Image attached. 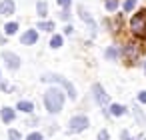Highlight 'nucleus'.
Instances as JSON below:
<instances>
[{"instance_id":"nucleus-1","label":"nucleus","mask_w":146,"mask_h":140,"mask_svg":"<svg viewBox=\"0 0 146 140\" xmlns=\"http://www.w3.org/2000/svg\"><path fill=\"white\" fill-rule=\"evenodd\" d=\"M44 106L50 114H58L64 106V94L60 88H50L44 92Z\"/></svg>"},{"instance_id":"nucleus-2","label":"nucleus","mask_w":146,"mask_h":140,"mask_svg":"<svg viewBox=\"0 0 146 140\" xmlns=\"http://www.w3.org/2000/svg\"><path fill=\"white\" fill-rule=\"evenodd\" d=\"M130 30L138 38H146V10H140L130 20Z\"/></svg>"},{"instance_id":"nucleus-3","label":"nucleus","mask_w":146,"mask_h":140,"mask_svg":"<svg viewBox=\"0 0 146 140\" xmlns=\"http://www.w3.org/2000/svg\"><path fill=\"white\" fill-rule=\"evenodd\" d=\"M42 80H44V82H58V84L66 90L68 98L76 100V88H74V86H72V82H68L66 78H62V76H58V74H44V76H42Z\"/></svg>"},{"instance_id":"nucleus-4","label":"nucleus","mask_w":146,"mask_h":140,"mask_svg":"<svg viewBox=\"0 0 146 140\" xmlns=\"http://www.w3.org/2000/svg\"><path fill=\"white\" fill-rule=\"evenodd\" d=\"M88 126H90V122H88L86 116H74V118H70V122H68V132H82V130H86Z\"/></svg>"},{"instance_id":"nucleus-5","label":"nucleus","mask_w":146,"mask_h":140,"mask_svg":"<svg viewBox=\"0 0 146 140\" xmlns=\"http://www.w3.org/2000/svg\"><path fill=\"white\" fill-rule=\"evenodd\" d=\"M92 92H94V98H96V102H98L100 106H106V104H108V94L104 92V88H102L100 84H94V86H92Z\"/></svg>"},{"instance_id":"nucleus-6","label":"nucleus","mask_w":146,"mask_h":140,"mask_svg":"<svg viewBox=\"0 0 146 140\" xmlns=\"http://www.w3.org/2000/svg\"><path fill=\"white\" fill-rule=\"evenodd\" d=\"M2 58L6 60V66H8L10 70H16V68L20 66V58H18L16 54H12V52H2Z\"/></svg>"},{"instance_id":"nucleus-7","label":"nucleus","mask_w":146,"mask_h":140,"mask_svg":"<svg viewBox=\"0 0 146 140\" xmlns=\"http://www.w3.org/2000/svg\"><path fill=\"white\" fill-rule=\"evenodd\" d=\"M12 12H14V2H12V0H2V2H0V14L8 16Z\"/></svg>"},{"instance_id":"nucleus-8","label":"nucleus","mask_w":146,"mask_h":140,"mask_svg":"<svg viewBox=\"0 0 146 140\" xmlns=\"http://www.w3.org/2000/svg\"><path fill=\"white\" fill-rule=\"evenodd\" d=\"M36 40H38L36 30H28V32H24V34H22V44H34Z\"/></svg>"},{"instance_id":"nucleus-9","label":"nucleus","mask_w":146,"mask_h":140,"mask_svg":"<svg viewBox=\"0 0 146 140\" xmlns=\"http://www.w3.org/2000/svg\"><path fill=\"white\" fill-rule=\"evenodd\" d=\"M16 110H20V112H26V114H30V112L34 110V104H32V102H28V100H20V102L16 104Z\"/></svg>"},{"instance_id":"nucleus-10","label":"nucleus","mask_w":146,"mask_h":140,"mask_svg":"<svg viewBox=\"0 0 146 140\" xmlns=\"http://www.w3.org/2000/svg\"><path fill=\"white\" fill-rule=\"evenodd\" d=\"M0 114H2V120H4L6 124H10V122L14 120V110H12V108H8V106H4Z\"/></svg>"},{"instance_id":"nucleus-11","label":"nucleus","mask_w":146,"mask_h":140,"mask_svg":"<svg viewBox=\"0 0 146 140\" xmlns=\"http://www.w3.org/2000/svg\"><path fill=\"white\" fill-rule=\"evenodd\" d=\"M124 54H126L128 60H134V58L138 56V46H136V44H128L126 50H124Z\"/></svg>"},{"instance_id":"nucleus-12","label":"nucleus","mask_w":146,"mask_h":140,"mask_svg":"<svg viewBox=\"0 0 146 140\" xmlns=\"http://www.w3.org/2000/svg\"><path fill=\"white\" fill-rule=\"evenodd\" d=\"M124 112H126V108H124L122 104H112V106H110V114H112V116H122Z\"/></svg>"},{"instance_id":"nucleus-13","label":"nucleus","mask_w":146,"mask_h":140,"mask_svg":"<svg viewBox=\"0 0 146 140\" xmlns=\"http://www.w3.org/2000/svg\"><path fill=\"white\" fill-rule=\"evenodd\" d=\"M16 30H18V24H16V22H8V24H6V28H4V32H6L8 36H12Z\"/></svg>"},{"instance_id":"nucleus-14","label":"nucleus","mask_w":146,"mask_h":140,"mask_svg":"<svg viewBox=\"0 0 146 140\" xmlns=\"http://www.w3.org/2000/svg\"><path fill=\"white\" fill-rule=\"evenodd\" d=\"M38 30L50 32V30H54V22H40V24H38Z\"/></svg>"},{"instance_id":"nucleus-15","label":"nucleus","mask_w":146,"mask_h":140,"mask_svg":"<svg viewBox=\"0 0 146 140\" xmlns=\"http://www.w3.org/2000/svg\"><path fill=\"white\" fill-rule=\"evenodd\" d=\"M50 46H52V48H60V46H62V36H58V34H56V36H52Z\"/></svg>"},{"instance_id":"nucleus-16","label":"nucleus","mask_w":146,"mask_h":140,"mask_svg":"<svg viewBox=\"0 0 146 140\" xmlns=\"http://www.w3.org/2000/svg\"><path fill=\"white\" fill-rule=\"evenodd\" d=\"M36 10H38V14H40V16H46V10H48L46 2H38V4H36Z\"/></svg>"},{"instance_id":"nucleus-17","label":"nucleus","mask_w":146,"mask_h":140,"mask_svg":"<svg viewBox=\"0 0 146 140\" xmlns=\"http://www.w3.org/2000/svg\"><path fill=\"white\" fill-rule=\"evenodd\" d=\"M80 18H82V20H86V22H88V24H90V26L94 28V22H92V18L88 16V12H86L84 8H80Z\"/></svg>"},{"instance_id":"nucleus-18","label":"nucleus","mask_w":146,"mask_h":140,"mask_svg":"<svg viewBox=\"0 0 146 140\" xmlns=\"http://www.w3.org/2000/svg\"><path fill=\"white\" fill-rule=\"evenodd\" d=\"M116 8H118V0H106V10L114 12Z\"/></svg>"},{"instance_id":"nucleus-19","label":"nucleus","mask_w":146,"mask_h":140,"mask_svg":"<svg viewBox=\"0 0 146 140\" xmlns=\"http://www.w3.org/2000/svg\"><path fill=\"white\" fill-rule=\"evenodd\" d=\"M106 58H110V60L118 58V50H116V48H108V50H106Z\"/></svg>"},{"instance_id":"nucleus-20","label":"nucleus","mask_w":146,"mask_h":140,"mask_svg":"<svg viewBox=\"0 0 146 140\" xmlns=\"http://www.w3.org/2000/svg\"><path fill=\"white\" fill-rule=\"evenodd\" d=\"M132 112H134V116H136V120L140 122V124H144V114L138 110V108H132Z\"/></svg>"},{"instance_id":"nucleus-21","label":"nucleus","mask_w":146,"mask_h":140,"mask_svg":"<svg viewBox=\"0 0 146 140\" xmlns=\"http://www.w3.org/2000/svg\"><path fill=\"white\" fill-rule=\"evenodd\" d=\"M134 6H136V0H126V2H124V10L126 12H130Z\"/></svg>"},{"instance_id":"nucleus-22","label":"nucleus","mask_w":146,"mask_h":140,"mask_svg":"<svg viewBox=\"0 0 146 140\" xmlns=\"http://www.w3.org/2000/svg\"><path fill=\"white\" fill-rule=\"evenodd\" d=\"M8 138L10 140H20V132L18 130H8Z\"/></svg>"},{"instance_id":"nucleus-23","label":"nucleus","mask_w":146,"mask_h":140,"mask_svg":"<svg viewBox=\"0 0 146 140\" xmlns=\"http://www.w3.org/2000/svg\"><path fill=\"white\" fill-rule=\"evenodd\" d=\"M26 140H42V134L40 132H32V134L26 136Z\"/></svg>"},{"instance_id":"nucleus-24","label":"nucleus","mask_w":146,"mask_h":140,"mask_svg":"<svg viewBox=\"0 0 146 140\" xmlns=\"http://www.w3.org/2000/svg\"><path fill=\"white\" fill-rule=\"evenodd\" d=\"M110 136H108V130H100L98 132V140H108Z\"/></svg>"},{"instance_id":"nucleus-25","label":"nucleus","mask_w":146,"mask_h":140,"mask_svg":"<svg viewBox=\"0 0 146 140\" xmlns=\"http://www.w3.org/2000/svg\"><path fill=\"white\" fill-rule=\"evenodd\" d=\"M58 2V6H62V8H68L70 6V0H56Z\"/></svg>"},{"instance_id":"nucleus-26","label":"nucleus","mask_w":146,"mask_h":140,"mask_svg":"<svg viewBox=\"0 0 146 140\" xmlns=\"http://www.w3.org/2000/svg\"><path fill=\"white\" fill-rule=\"evenodd\" d=\"M60 18H62V20H68V18H70V12H68V8H64V10H62Z\"/></svg>"},{"instance_id":"nucleus-27","label":"nucleus","mask_w":146,"mask_h":140,"mask_svg":"<svg viewBox=\"0 0 146 140\" xmlns=\"http://www.w3.org/2000/svg\"><path fill=\"white\" fill-rule=\"evenodd\" d=\"M138 100H140L142 104H146V90H142V92L138 94Z\"/></svg>"},{"instance_id":"nucleus-28","label":"nucleus","mask_w":146,"mask_h":140,"mask_svg":"<svg viewBox=\"0 0 146 140\" xmlns=\"http://www.w3.org/2000/svg\"><path fill=\"white\" fill-rule=\"evenodd\" d=\"M120 138H122V140H132V138H130V134H128V130H122Z\"/></svg>"},{"instance_id":"nucleus-29","label":"nucleus","mask_w":146,"mask_h":140,"mask_svg":"<svg viewBox=\"0 0 146 140\" xmlns=\"http://www.w3.org/2000/svg\"><path fill=\"white\" fill-rule=\"evenodd\" d=\"M138 140H146V136H140V138H138Z\"/></svg>"},{"instance_id":"nucleus-30","label":"nucleus","mask_w":146,"mask_h":140,"mask_svg":"<svg viewBox=\"0 0 146 140\" xmlns=\"http://www.w3.org/2000/svg\"><path fill=\"white\" fill-rule=\"evenodd\" d=\"M144 72H146V62H144Z\"/></svg>"}]
</instances>
